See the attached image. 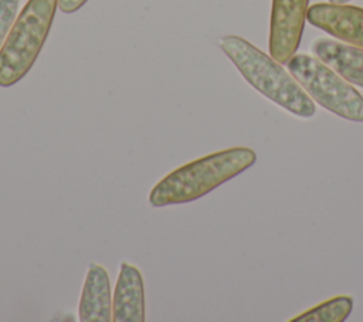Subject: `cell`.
<instances>
[{"mask_svg": "<svg viewBox=\"0 0 363 322\" xmlns=\"http://www.w3.org/2000/svg\"><path fill=\"white\" fill-rule=\"evenodd\" d=\"M78 315L81 322L112 321V298L108 271L92 262L88 268L79 298Z\"/></svg>", "mask_w": 363, "mask_h": 322, "instance_id": "obj_8", "label": "cell"}, {"mask_svg": "<svg viewBox=\"0 0 363 322\" xmlns=\"http://www.w3.org/2000/svg\"><path fill=\"white\" fill-rule=\"evenodd\" d=\"M20 0H0V50L17 17Z\"/></svg>", "mask_w": 363, "mask_h": 322, "instance_id": "obj_11", "label": "cell"}, {"mask_svg": "<svg viewBox=\"0 0 363 322\" xmlns=\"http://www.w3.org/2000/svg\"><path fill=\"white\" fill-rule=\"evenodd\" d=\"M353 309V298L339 295L326 299L316 306L289 319V322H343Z\"/></svg>", "mask_w": 363, "mask_h": 322, "instance_id": "obj_10", "label": "cell"}, {"mask_svg": "<svg viewBox=\"0 0 363 322\" xmlns=\"http://www.w3.org/2000/svg\"><path fill=\"white\" fill-rule=\"evenodd\" d=\"M112 321H145V287L138 267L122 262L112 298Z\"/></svg>", "mask_w": 363, "mask_h": 322, "instance_id": "obj_7", "label": "cell"}, {"mask_svg": "<svg viewBox=\"0 0 363 322\" xmlns=\"http://www.w3.org/2000/svg\"><path fill=\"white\" fill-rule=\"evenodd\" d=\"M58 9V0H28L0 50V87L18 82L35 62Z\"/></svg>", "mask_w": 363, "mask_h": 322, "instance_id": "obj_3", "label": "cell"}, {"mask_svg": "<svg viewBox=\"0 0 363 322\" xmlns=\"http://www.w3.org/2000/svg\"><path fill=\"white\" fill-rule=\"evenodd\" d=\"M312 52L346 81L363 88V48L319 37L312 43Z\"/></svg>", "mask_w": 363, "mask_h": 322, "instance_id": "obj_9", "label": "cell"}, {"mask_svg": "<svg viewBox=\"0 0 363 322\" xmlns=\"http://www.w3.org/2000/svg\"><path fill=\"white\" fill-rule=\"evenodd\" d=\"M286 67L306 94L326 111L352 122H363V96L316 55L295 52Z\"/></svg>", "mask_w": 363, "mask_h": 322, "instance_id": "obj_4", "label": "cell"}, {"mask_svg": "<svg viewBox=\"0 0 363 322\" xmlns=\"http://www.w3.org/2000/svg\"><path fill=\"white\" fill-rule=\"evenodd\" d=\"M309 0H272L269 21V54L279 64H286L296 52Z\"/></svg>", "mask_w": 363, "mask_h": 322, "instance_id": "obj_5", "label": "cell"}, {"mask_svg": "<svg viewBox=\"0 0 363 322\" xmlns=\"http://www.w3.org/2000/svg\"><path fill=\"white\" fill-rule=\"evenodd\" d=\"M88 0H58V9L62 13H74L77 10H79Z\"/></svg>", "mask_w": 363, "mask_h": 322, "instance_id": "obj_12", "label": "cell"}, {"mask_svg": "<svg viewBox=\"0 0 363 322\" xmlns=\"http://www.w3.org/2000/svg\"><path fill=\"white\" fill-rule=\"evenodd\" d=\"M306 20L342 43L363 48V9L349 4L316 3L308 9Z\"/></svg>", "mask_w": 363, "mask_h": 322, "instance_id": "obj_6", "label": "cell"}, {"mask_svg": "<svg viewBox=\"0 0 363 322\" xmlns=\"http://www.w3.org/2000/svg\"><path fill=\"white\" fill-rule=\"evenodd\" d=\"M350 0H329V3H335V4H346Z\"/></svg>", "mask_w": 363, "mask_h": 322, "instance_id": "obj_13", "label": "cell"}, {"mask_svg": "<svg viewBox=\"0 0 363 322\" xmlns=\"http://www.w3.org/2000/svg\"><path fill=\"white\" fill-rule=\"evenodd\" d=\"M255 160V152L245 146L206 155L174 169L157 182L149 201L155 207L194 201L251 167Z\"/></svg>", "mask_w": 363, "mask_h": 322, "instance_id": "obj_1", "label": "cell"}, {"mask_svg": "<svg viewBox=\"0 0 363 322\" xmlns=\"http://www.w3.org/2000/svg\"><path fill=\"white\" fill-rule=\"evenodd\" d=\"M220 47L244 79L259 94L295 116L315 115L313 99L277 60L238 35L221 37Z\"/></svg>", "mask_w": 363, "mask_h": 322, "instance_id": "obj_2", "label": "cell"}]
</instances>
